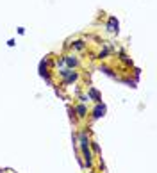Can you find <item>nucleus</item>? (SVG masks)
Wrapping results in <instances>:
<instances>
[{
  "label": "nucleus",
  "mask_w": 157,
  "mask_h": 173,
  "mask_svg": "<svg viewBox=\"0 0 157 173\" xmlns=\"http://www.w3.org/2000/svg\"><path fill=\"white\" fill-rule=\"evenodd\" d=\"M78 141H80V148H82V153H84V164L91 166V150H89V141H87V134L82 132L78 136Z\"/></svg>",
  "instance_id": "f257e3e1"
},
{
  "label": "nucleus",
  "mask_w": 157,
  "mask_h": 173,
  "mask_svg": "<svg viewBox=\"0 0 157 173\" xmlns=\"http://www.w3.org/2000/svg\"><path fill=\"white\" fill-rule=\"evenodd\" d=\"M105 114V105H104V104H96V107L93 109V118H95V120H98V118H102V116Z\"/></svg>",
  "instance_id": "f03ea898"
},
{
  "label": "nucleus",
  "mask_w": 157,
  "mask_h": 173,
  "mask_svg": "<svg viewBox=\"0 0 157 173\" xmlns=\"http://www.w3.org/2000/svg\"><path fill=\"white\" fill-rule=\"evenodd\" d=\"M107 30H109V32H118V20H116V16H109Z\"/></svg>",
  "instance_id": "7ed1b4c3"
},
{
  "label": "nucleus",
  "mask_w": 157,
  "mask_h": 173,
  "mask_svg": "<svg viewBox=\"0 0 157 173\" xmlns=\"http://www.w3.org/2000/svg\"><path fill=\"white\" fill-rule=\"evenodd\" d=\"M77 77H78L77 72H71V70H70V72L64 75V84H71V82H75V80H77Z\"/></svg>",
  "instance_id": "20e7f679"
},
{
  "label": "nucleus",
  "mask_w": 157,
  "mask_h": 173,
  "mask_svg": "<svg viewBox=\"0 0 157 173\" xmlns=\"http://www.w3.org/2000/svg\"><path fill=\"white\" fill-rule=\"evenodd\" d=\"M64 63H66V64H68V68H73V66H77V59L73 57V55H64V59H63Z\"/></svg>",
  "instance_id": "39448f33"
},
{
  "label": "nucleus",
  "mask_w": 157,
  "mask_h": 173,
  "mask_svg": "<svg viewBox=\"0 0 157 173\" xmlns=\"http://www.w3.org/2000/svg\"><path fill=\"white\" fill-rule=\"evenodd\" d=\"M87 96H89V100L93 98V100L96 102V104L100 102V93L96 91V89H95V87H91V89H89V93H87Z\"/></svg>",
  "instance_id": "423d86ee"
},
{
  "label": "nucleus",
  "mask_w": 157,
  "mask_h": 173,
  "mask_svg": "<svg viewBox=\"0 0 157 173\" xmlns=\"http://www.w3.org/2000/svg\"><path fill=\"white\" fill-rule=\"evenodd\" d=\"M75 111H77V114L80 116V118H84V116H86V113H87V109H86V105H84V104H80V105H77V109H75Z\"/></svg>",
  "instance_id": "0eeeda50"
},
{
  "label": "nucleus",
  "mask_w": 157,
  "mask_h": 173,
  "mask_svg": "<svg viewBox=\"0 0 157 173\" xmlns=\"http://www.w3.org/2000/svg\"><path fill=\"white\" fill-rule=\"evenodd\" d=\"M100 72H104L105 75H109V77H113V79H116V75H114V73L111 72V70H109L107 66H102V68H100Z\"/></svg>",
  "instance_id": "6e6552de"
},
{
  "label": "nucleus",
  "mask_w": 157,
  "mask_h": 173,
  "mask_svg": "<svg viewBox=\"0 0 157 173\" xmlns=\"http://www.w3.org/2000/svg\"><path fill=\"white\" fill-rule=\"evenodd\" d=\"M73 47H75V48H78V50H82V48H84V41H75V43H73Z\"/></svg>",
  "instance_id": "1a4fd4ad"
},
{
  "label": "nucleus",
  "mask_w": 157,
  "mask_h": 173,
  "mask_svg": "<svg viewBox=\"0 0 157 173\" xmlns=\"http://www.w3.org/2000/svg\"><path fill=\"white\" fill-rule=\"evenodd\" d=\"M91 146H93V150L96 152V153H100V146H98V143H91Z\"/></svg>",
  "instance_id": "9d476101"
}]
</instances>
